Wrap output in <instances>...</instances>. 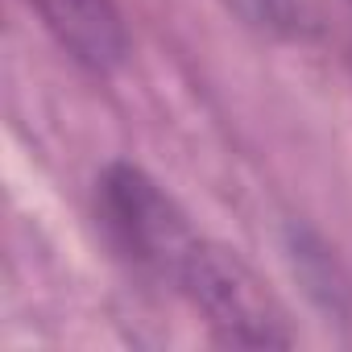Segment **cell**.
<instances>
[{
	"label": "cell",
	"mask_w": 352,
	"mask_h": 352,
	"mask_svg": "<svg viewBox=\"0 0 352 352\" xmlns=\"http://www.w3.org/2000/svg\"><path fill=\"white\" fill-rule=\"evenodd\" d=\"M216 331L220 344L232 348H286L290 323L274 290L224 245L199 236V245L187 253L183 270L170 282Z\"/></svg>",
	"instance_id": "6da1fadb"
},
{
	"label": "cell",
	"mask_w": 352,
	"mask_h": 352,
	"mask_svg": "<svg viewBox=\"0 0 352 352\" xmlns=\"http://www.w3.org/2000/svg\"><path fill=\"white\" fill-rule=\"evenodd\" d=\"M100 216H104V228L112 232L116 249L124 257H133L141 270L157 274L162 282H174L187 253L199 245V232L191 228L183 208L145 170H137L129 162H116L104 170Z\"/></svg>",
	"instance_id": "7a4b0ae2"
},
{
	"label": "cell",
	"mask_w": 352,
	"mask_h": 352,
	"mask_svg": "<svg viewBox=\"0 0 352 352\" xmlns=\"http://www.w3.org/2000/svg\"><path fill=\"white\" fill-rule=\"evenodd\" d=\"M50 38L91 75H112L129 58V30L116 0H30Z\"/></svg>",
	"instance_id": "3957f363"
},
{
	"label": "cell",
	"mask_w": 352,
	"mask_h": 352,
	"mask_svg": "<svg viewBox=\"0 0 352 352\" xmlns=\"http://www.w3.org/2000/svg\"><path fill=\"white\" fill-rule=\"evenodd\" d=\"M224 9L261 34H286L294 25V0H224Z\"/></svg>",
	"instance_id": "277c9868"
},
{
	"label": "cell",
	"mask_w": 352,
	"mask_h": 352,
	"mask_svg": "<svg viewBox=\"0 0 352 352\" xmlns=\"http://www.w3.org/2000/svg\"><path fill=\"white\" fill-rule=\"evenodd\" d=\"M348 5H352V0H348Z\"/></svg>",
	"instance_id": "5b68a950"
}]
</instances>
